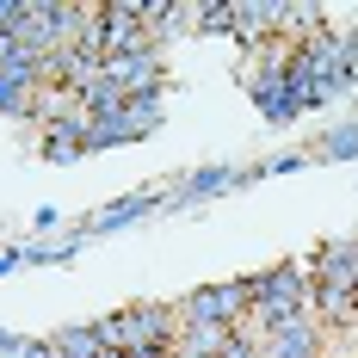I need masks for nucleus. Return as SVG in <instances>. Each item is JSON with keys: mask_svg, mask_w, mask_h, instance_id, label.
I'll return each instance as SVG.
<instances>
[{"mask_svg": "<svg viewBox=\"0 0 358 358\" xmlns=\"http://www.w3.org/2000/svg\"><path fill=\"white\" fill-rule=\"evenodd\" d=\"M309 285L315 290H358V235L346 241H327L309 266Z\"/></svg>", "mask_w": 358, "mask_h": 358, "instance_id": "1", "label": "nucleus"}, {"mask_svg": "<svg viewBox=\"0 0 358 358\" xmlns=\"http://www.w3.org/2000/svg\"><path fill=\"white\" fill-rule=\"evenodd\" d=\"M106 80L124 93V99L155 93V50H143V56H106Z\"/></svg>", "mask_w": 358, "mask_h": 358, "instance_id": "2", "label": "nucleus"}, {"mask_svg": "<svg viewBox=\"0 0 358 358\" xmlns=\"http://www.w3.org/2000/svg\"><path fill=\"white\" fill-rule=\"evenodd\" d=\"M315 315L334 327H352L358 322V290H315Z\"/></svg>", "mask_w": 358, "mask_h": 358, "instance_id": "3", "label": "nucleus"}, {"mask_svg": "<svg viewBox=\"0 0 358 358\" xmlns=\"http://www.w3.org/2000/svg\"><path fill=\"white\" fill-rule=\"evenodd\" d=\"M56 352L62 358H106V340H99V327H62Z\"/></svg>", "mask_w": 358, "mask_h": 358, "instance_id": "4", "label": "nucleus"}, {"mask_svg": "<svg viewBox=\"0 0 358 358\" xmlns=\"http://www.w3.org/2000/svg\"><path fill=\"white\" fill-rule=\"evenodd\" d=\"M0 111H37L31 80H19V74H6V69H0Z\"/></svg>", "mask_w": 358, "mask_h": 358, "instance_id": "5", "label": "nucleus"}, {"mask_svg": "<svg viewBox=\"0 0 358 358\" xmlns=\"http://www.w3.org/2000/svg\"><path fill=\"white\" fill-rule=\"evenodd\" d=\"M155 124V93H136V99H124V130L136 136V130H148Z\"/></svg>", "mask_w": 358, "mask_h": 358, "instance_id": "6", "label": "nucleus"}, {"mask_svg": "<svg viewBox=\"0 0 358 358\" xmlns=\"http://www.w3.org/2000/svg\"><path fill=\"white\" fill-rule=\"evenodd\" d=\"M222 358H266V352H259V346H248V340H235V346H229Z\"/></svg>", "mask_w": 358, "mask_h": 358, "instance_id": "7", "label": "nucleus"}]
</instances>
